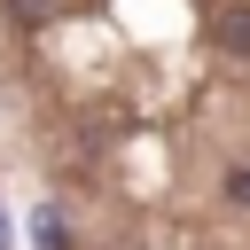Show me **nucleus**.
Wrapping results in <instances>:
<instances>
[{
    "mask_svg": "<svg viewBox=\"0 0 250 250\" xmlns=\"http://www.w3.org/2000/svg\"><path fill=\"white\" fill-rule=\"evenodd\" d=\"M0 250H8V242H0Z\"/></svg>",
    "mask_w": 250,
    "mask_h": 250,
    "instance_id": "obj_2",
    "label": "nucleus"
},
{
    "mask_svg": "<svg viewBox=\"0 0 250 250\" xmlns=\"http://www.w3.org/2000/svg\"><path fill=\"white\" fill-rule=\"evenodd\" d=\"M0 39L78 188L250 227V0H0Z\"/></svg>",
    "mask_w": 250,
    "mask_h": 250,
    "instance_id": "obj_1",
    "label": "nucleus"
}]
</instances>
